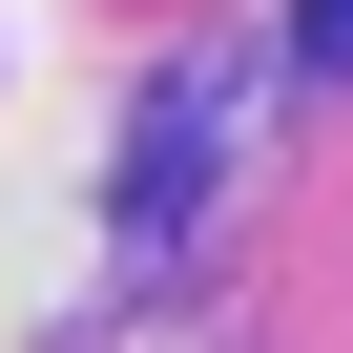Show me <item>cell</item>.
Wrapping results in <instances>:
<instances>
[{"label": "cell", "instance_id": "1", "mask_svg": "<svg viewBox=\"0 0 353 353\" xmlns=\"http://www.w3.org/2000/svg\"><path fill=\"white\" fill-rule=\"evenodd\" d=\"M332 63H353V0H332Z\"/></svg>", "mask_w": 353, "mask_h": 353}]
</instances>
